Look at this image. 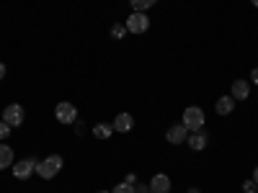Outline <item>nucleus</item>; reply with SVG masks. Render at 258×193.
<instances>
[{"label":"nucleus","mask_w":258,"mask_h":193,"mask_svg":"<svg viewBox=\"0 0 258 193\" xmlns=\"http://www.w3.org/2000/svg\"><path fill=\"white\" fill-rule=\"evenodd\" d=\"M165 139L170 142V144H183L186 139H188V129L183 126V124H173L165 132Z\"/></svg>","instance_id":"0eeeda50"},{"label":"nucleus","mask_w":258,"mask_h":193,"mask_svg":"<svg viewBox=\"0 0 258 193\" xmlns=\"http://www.w3.org/2000/svg\"><path fill=\"white\" fill-rule=\"evenodd\" d=\"M36 162H39V160H34V157H26V160L13 162V178H16V180H29L31 173H36Z\"/></svg>","instance_id":"423d86ee"},{"label":"nucleus","mask_w":258,"mask_h":193,"mask_svg":"<svg viewBox=\"0 0 258 193\" xmlns=\"http://www.w3.org/2000/svg\"><path fill=\"white\" fill-rule=\"evenodd\" d=\"M75 132H78V134H83V132H85V126H83L80 121H75Z\"/></svg>","instance_id":"5701e85b"},{"label":"nucleus","mask_w":258,"mask_h":193,"mask_svg":"<svg viewBox=\"0 0 258 193\" xmlns=\"http://www.w3.org/2000/svg\"><path fill=\"white\" fill-rule=\"evenodd\" d=\"M111 193H137V188L132 183H119V185H114Z\"/></svg>","instance_id":"f3484780"},{"label":"nucleus","mask_w":258,"mask_h":193,"mask_svg":"<svg viewBox=\"0 0 258 193\" xmlns=\"http://www.w3.org/2000/svg\"><path fill=\"white\" fill-rule=\"evenodd\" d=\"M98 193H109V190H98Z\"/></svg>","instance_id":"cd10ccee"},{"label":"nucleus","mask_w":258,"mask_h":193,"mask_svg":"<svg viewBox=\"0 0 258 193\" xmlns=\"http://www.w3.org/2000/svg\"><path fill=\"white\" fill-rule=\"evenodd\" d=\"M140 193H153V190H150V188H147V190H140Z\"/></svg>","instance_id":"bb28decb"},{"label":"nucleus","mask_w":258,"mask_h":193,"mask_svg":"<svg viewBox=\"0 0 258 193\" xmlns=\"http://www.w3.org/2000/svg\"><path fill=\"white\" fill-rule=\"evenodd\" d=\"M170 178L165 175V173H158V175H153V180H150V190L153 193H170Z\"/></svg>","instance_id":"1a4fd4ad"},{"label":"nucleus","mask_w":258,"mask_h":193,"mask_svg":"<svg viewBox=\"0 0 258 193\" xmlns=\"http://www.w3.org/2000/svg\"><path fill=\"white\" fill-rule=\"evenodd\" d=\"M250 3H253V6H255V8H258V0H250Z\"/></svg>","instance_id":"a878e982"},{"label":"nucleus","mask_w":258,"mask_h":193,"mask_svg":"<svg viewBox=\"0 0 258 193\" xmlns=\"http://www.w3.org/2000/svg\"><path fill=\"white\" fill-rule=\"evenodd\" d=\"M126 31L129 34H145L147 29H150V16H145V13H137V11H132L129 13V18H126Z\"/></svg>","instance_id":"7ed1b4c3"},{"label":"nucleus","mask_w":258,"mask_h":193,"mask_svg":"<svg viewBox=\"0 0 258 193\" xmlns=\"http://www.w3.org/2000/svg\"><path fill=\"white\" fill-rule=\"evenodd\" d=\"M6 167H13V149L6 142H0V170Z\"/></svg>","instance_id":"ddd939ff"},{"label":"nucleus","mask_w":258,"mask_h":193,"mask_svg":"<svg viewBox=\"0 0 258 193\" xmlns=\"http://www.w3.org/2000/svg\"><path fill=\"white\" fill-rule=\"evenodd\" d=\"M253 180H255V183H258V167H255V170H253Z\"/></svg>","instance_id":"b1692460"},{"label":"nucleus","mask_w":258,"mask_h":193,"mask_svg":"<svg viewBox=\"0 0 258 193\" xmlns=\"http://www.w3.org/2000/svg\"><path fill=\"white\" fill-rule=\"evenodd\" d=\"M207 139H209V137L204 134V129H199V132H191V134H188L186 144L194 149V152H202V149L207 147Z\"/></svg>","instance_id":"9d476101"},{"label":"nucleus","mask_w":258,"mask_h":193,"mask_svg":"<svg viewBox=\"0 0 258 193\" xmlns=\"http://www.w3.org/2000/svg\"><path fill=\"white\" fill-rule=\"evenodd\" d=\"M230 95H232L235 101H245V98L250 95V82H248V80H235Z\"/></svg>","instance_id":"f8f14e48"},{"label":"nucleus","mask_w":258,"mask_h":193,"mask_svg":"<svg viewBox=\"0 0 258 193\" xmlns=\"http://www.w3.org/2000/svg\"><path fill=\"white\" fill-rule=\"evenodd\" d=\"M188 193H202L199 188H188Z\"/></svg>","instance_id":"393cba45"},{"label":"nucleus","mask_w":258,"mask_h":193,"mask_svg":"<svg viewBox=\"0 0 258 193\" xmlns=\"http://www.w3.org/2000/svg\"><path fill=\"white\" fill-rule=\"evenodd\" d=\"M111 134H114V126H109V124H96L93 126V137L96 139H111Z\"/></svg>","instance_id":"4468645a"},{"label":"nucleus","mask_w":258,"mask_h":193,"mask_svg":"<svg viewBox=\"0 0 258 193\" xmlns=\"http://www.w3.org/2000/svg\"><path fill=\"white\" fill-rule=\"evenodd\" d=\"M243 190H245V193H255V190H258V183H255V180H245V183H243Z\"/></svg>","instance_id":"a211bd4d"},{"label":"nucleus","mask_w":258,"mask_h":193,"mask_svg":"<svg viewBox=\"0 0 258 193\" xmlns=\"http://www.w3.org/2000/svg\"><path fill=\"white\" fill-rule=\"evenodd\" d=\"M158 3V0H129V6H132V11H137V13H145V11H150Z\"/></svg>","instance_id":"2eb2a0df"},{"label":"nucleus","mask_w":258,"mask_h":193,"mask_svg":"<svg viewBox=\"0 0 258 193\" xmlns=\"http://www.w3.org/2000/svg\"><path fill=\"white\" fill-rule=\"evenodd\" d=\"M8 134H11V126L6 121H0V139H8Z\"/></svg>","instance_id":"6ab92c4d"},{"label":"nucleus","mask_w":258,"mask_h":193,"mask_svg":"<svg viewBox=\"0 0 258 193\" xmlns=\"http://www.w3.org/2000/svg\"><path fill=\"white\" fill-rule=\"evenodd\" d=\"M124 183H132V185H135V183H137V175H135V173H129V175L124 178Z\"/></svg>","instance_id":"aec40b11"},{"label":"nucleus","mask_w":258,"mask_h":193,"mask_svg":"<svg viewBox=\"0 0 258 193\" xmlns=\"http://www.w3.org/2000/svg\"><path fill=\"white\" fill-rule=\"evenodd\" d=\"M126 34H129V31H126V26H124V24H114V26H111V39H116V41H119V39H124Z\"/></svg>","instance_id":"dca6fc26"},{"label":"nucleus","mask_w":258,"mask_h":193,"mask_svg":"<svg viewBox=\"0 0 258 193\" xmlns=\"http://www.w3.org/2000/svg\"><path fill=\"white\" fill-rule=\"evenodd\" d=\"M59 170H62V157H59V155H49V157H44V160L36 162V175H39L41 180H52Z\"/></svg>","instance_id":"f257e3e1"},{"label":"nucleus","mask_w":258,"mask_h":193,"mask_svg":"<svg viewBox=\"0 0 258 193\" xmlns=\"http://www.w3.org/2000/svg\"><path fill=\"white\" fill-rule=\"evenodd\" d=\"M255 193H258V190H255Z\"/></svg>","instance_id":"c85d7f7f"},{"label":"nucleus","mask_w":258,"mask_h":193,"mask_svg":"<svg viewBox=\"0 0 258 193\" xmlns=\"http://www.w3.org/2000/svg\"><path fill=\"white\" fill-rule=\"evenodd\" d=\"M188 132H199V129H204V111L199 109V106H188V109L183 111V121H181Z\"/></svg>","instance_id":"f03ea898"},{"label":"nucleus","mask_w":258,"mask_h":193,"mask_svg":"<svg viewBox=\"0 0 258 193\" xmlns=\"http://www.w3.org/2000/svg\"><path fill=\"white\" fill-rule=\"evenodd\" d=\"M6 72H8V70H6V62H0V80L6 77Z\"/></svg>","instance_id":"4be33fe9"},{"label":"nucleus","mask_w":258,"mask_h":193,"mask_svg":"<svg viewBox=\"0 0 258 193\" xmlns=\"http://www.w3.org/2000/svg\"><path fill=\"white\" fill-rule=\"evenodd\" d=\"M250 80H253V85H258V67L250 72Z\"/></svg>","instance_id":"412c9836"},{"label":"nucleus","mask_w":258,"mask_h":193,"mask_svg":"<svg viewBox=\"0 0 258 193\" xmlns=\"http://www.w3.org/2000/svg\"><path fill=\"white\" fill-rule=\"evenodd\" d=\"M24 119H26V114H24V106H18V103H8L6 109H3V121H6L11 129L21 126V124H24Z\"/></svg>","instance_id":"20e7f679"},{"label":"nucleus","mask_w":258,"mask_h":193,"mask_svg":"<svg viewBox=\"0 0 258 193\" xmlns=\"http://www.w3.org/2000/svg\"><path fill=\"white\" fill-rule=\"evenodd\" d=\"M111 126H114V132H119V134H129L135 129V116L132 114H119Z\"/></svg>","instance_id":"6e6552de"},{"label":"nucleus","mask_w":258,"mask_h":193,"mask_svg":"<svg viewBox=\"0 0 258 193\" xmlns=\"http://www.w3.org/2000/svg\"><path fill=\"white\" fill-rule=\"evenodd\" d=\"M235 101L232 95H222V98H217V103H214V111H217L220 116H230L232 111H235Z\"/></svg>","instance_id":"9b49d317"},{"label":"nucleus","mask_w":258,"mask_h":193,"mask_svg":"<svg viewBox=\"0 0 258 193\" xmlns=\"http://www.w3.org/2000/svg\"><path fill=\"white\" fill-rule=\"evenodd\" d=\"M54 116H57V121H59V124L70 126V124H75V121H78V109H75L73 103L62 101V103H57V109H54Z\"/></svg>","instance_id":"39448f33"}]
</instances>
